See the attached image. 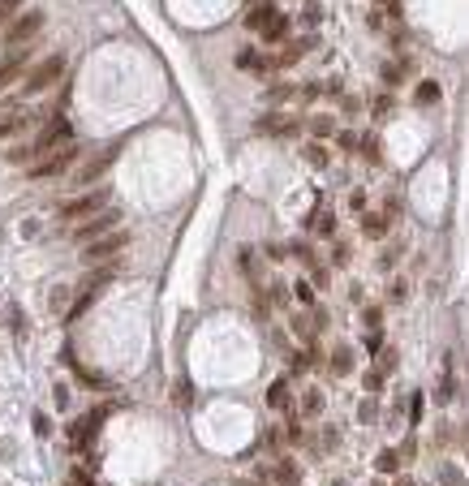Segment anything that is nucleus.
<instances>
[{
	"instance_id": "nucleus-23",
	"label": "nucleus",
	"mask_w": 469,
	"mask_h": 486,
	"mask_svg": "<svg viewBox=\"0 0 469 486\" xmlns=\"http://www.w3.org/2000/svg\"><path fill=\"white\" fill-rule=\"evenodd\" d=\"M314 134H332V117H314Z\"/></svg>"
},
{
	"instance_id": "nucleus-11",
	"label": "nucleus",
	"mask_w": 469,
	"mask_h": 486,
	"mask_svg": "<svg viewBox=\"0 0 469 486\" xmlns=\"http://www.w3.org/2000/svg\"><path fill=\"white\" fill-rule=\"evenodd\" d=\"M284 35H288V18H280V13H276V18L263 26V39H267V43H280Z\"/></svg>"
},
{
	"instance_id": "nucleus-10",
	"label": "nucleus",
	"mask_w": 469,
	"mask_h": 486,
	"mask_svg": "<svg viewBox=\"0 0 469 486\" xmlns=\"http://www.w3.org/2000/svg\"><path fill=\"white\" fill-rule=\"evenodd\" d=\"M271 18H276V9H271V5H258V9L246 13V26H250V30H263Z\"/></svg>"
},
{
	"instance_id": "nucleus-15",
	"label": "nucleus",
	"mask_w": 469,
	"mask_h": 486,
	"mask_svg": "<svg viewBox=\"0 0 469 486\" xmlns=\"http://www.w3.org/2000/svg\"><path fill=\"white\" fill-rule=\"evenodd\" d=\"M349 353H353V349H336V353H332V375H349V370H353V358H349Z\"/></svg>"
},
{
	"instance_id": "nucleus-21",
	"label": "nucleus",
	"mask_w": 469,
	"mask_h": 486,
	"mask_svg": "<svg viewBox=\"0 0 469 486\" xmlns=\"http://www.w3.org/2000/svg\"><path fill=\"white\" fill-rule=\"evenodd\" d=\"M306 159H310V164H314V168H323V164H328V155H323V151H319V142H310V147H306Z\"/></svg>"
},
{
	"instance_id": "nucleus-8",
	"label": "nucleus",
	"mask_w": 469,
	"mask_h": 486,
	"mask_svg": "<svg viewBox=\"0 0 469 486\" xmlns=\"http://www.w3.org/2000/svg\"><path fill=\"white\" fill-rule=\"evenodd\" d=\"M117 271H121L117 263H112V267H100V271H91V275H87V293H100L104 284H112V280H117Z\"/></svg>"
},
{
	"instance_id": "nucleus-20",
	"label": "nucleus",
	"mask_w": 469,
	"mask_h": 486,
	"mask_svg": "<svg viewBox=\"0 0 469 486\" xmlns=\"http://www.w3.org/2000/svg\"><path fill=\"white\" fill-rule=\"evenodd\" d=\"M396 465H400V456H396V452H392V448H387V452H383V456H379V474H392V469H396Z\"/></svg>"
},
{
	"instance_id": "nucleus-3",
	"label": "nucleus",
	"mask_w": 469,
	"mask_h": 486,
	"mask_svg": "<svg viewBox=\"0 0 469 486\" xmlns=\"http://www.w3.org/2000/svg\"><path fill=\"white\" fill-rule=\"evenodd\" d=\"M60 69H65V56H47V60H39L35 65V69H30L26 73V95H39V91H47V86H52L56 82V78H60Z\"/></svg>"
},
{
	"instance_id": "nucleus-16",
	"label": "nucleus",
	"mask_w": 469,
	"mask_h": 486,
	"mask_svg": "<svg viewBox=\"0 0 469 486\" xmlns=\"http://www.w3.org/2000/svg\"><path fill=\"white\" fill-rule=\"evenodd\" d=\"M293 332H297V336H306V340H314V332H319L314 314H297V319H293Z\"/></svg>"
},
{
	"instance_id": "nucleus-7",
	"label": "nucleus",
	"mask_w": 469,
	"mask_h": 486,
	"mask_svg": "<svg viewBox=\"0 0 469 486\" xmlns=\"http://www.w3.org/2000/svg\"><path fill=\"white\" fill-rule=\"evenodd\" d=\"M117 147H121V142H117ZM117 147H108L100 159H91V164H82V168H78V181H82V185H87V181H95V176H100V172L112 164V155H117Z\"/></svg>"
},
{
	"instance_id": "nucleus-24",
	"label": "nucleus",
	"mask_w": 469,
	"mask_h": 486,
	"mask_svg": "<svg viewBox=\"0 0 469 486\" xmlns=\"http://www.w3.org/2000/svg\"><path fill=\"white\" fill-rule=\"evenodd\" d=\"M409 417H413V422H422V396H413V404H409Z\"/></svg>"
},
{
	"instance_id": "nucleus-1",
	"label": "nucleus",
	"mask_w": 469,
	"mask_h": 486,
	"mask_svg": "<svg viewBox=\"0 0 469 486\" xmlns=\"http://www.w3.org/2000/svg\"><path fill=\"white\" fill-rule=\"evenodd\" d=\"M73 155H78V147H73V142H65V147H56V151L39 155L35 164L26 168V181H47V176H60L65 168L73 164Z\"/></svg>"
},
{
	"instance_id": "nucleus-5",
	"label": "nucleus",
	"mask_w": 469,
	"mask_h": 486,
	"mask_svg": "<svg viewBox=\"0 0 469 486\" xmlns=\"http://www.w3.org/2000/svg\"><path fill=\"white\" fill-rule=\"evenodd\" d=\"M125 246H129V233H125V229H121V233H108V237H100V241H87L82 263H104V258L121 254Z\"/></svg>"
},
{
	"instance_id": "nucleus-12",
	"label": "nucleus",
	"mask_w": 469,
	"mask_h": 486,
	"mask_svg": "<svg viewBox=\"0 0 469 486\" xmlns=\"http://www.w3.org/2000/svg\"><path fill=\"white\" fill-rule=\"evenodd\" d=\"M276 482H280V486H297V482H301V469H297L293 461H280V465H276Z\"/></svg>"
},
{
	"instance_id": "nucleus-26",
	"label": "nucleus",
	"mask_w": 469,
	"mask_h": 486,
	"mask_svg": "<svg viewBox=\"0 0 469 486\" xmlns=\"http://www.w3.org/2000/svg\"><path fill=\"white\" fill-rule=\"evenodd\" d=\"M396 486H413V482H409V478H400V482H396Z\"/></svg>"
},
{
	"instance_id": "nucleus-18",
	"label": "nucleus",
	"mask_w": 469,
	"mask_h": 486,
	"mask_svg": "<svg viewBox=\"0 0 469 486\" xmlns=\"http://www.w3.org/2000/svg\"><path fill=\"white\" fill-rule=\"evenodd\" d=\"M383 229H387V216H366V233L370 237H383Z\"/></svg>"
},
{
	"instance_id": "nucleus-22",
	"label": "nucleus",
	"mask_w": 469,
	"mask_h": 486,
	"mask_svg": "<svg viewBox=\"0 0 469 486\" xmlns=\"http://www.w3.org/2000/svg\"><path fill=\"white\" fill-rule=\"evenodd\" d=\"M319 233H323V237H332V233H336V216H332V211L319 220Z\"/></svg>"
},
{
	"instance_id": "nucleus-4",
	"label": "nucleus",
	"mask_w": 469,
	"mask_h": 486,
	"mask_svg": "<svg viewBox=\"0 0 469 486\" xmlns=\"http://www.w3.org/2000/svg\"><path fill=\"white\" fill-rule=\"evenodd\" d=\"M108 207V189H91V194H82V198H69L60 207V220H87V216H95V211H104Z\"/></svg>"
},
{
	"instance_id": "nucleus-27",
	"label": "nucleus",
	"mask_w": 469,
	"mask_h": 486,
	"mask_svg": "<svg viewBox=\"0 0 469 486\" xmlns=\"http://www.w3.org/2000/svg\"><path fill=\"white\" fill-rule=\"evenodd\" d=\"M5 18H9V9H0V22H5Z\"/></svg>"
},
{
	"instance_id": "nucleus-13",
	"label": "nucleus",
	"mask_w": 469,
	"mask_h": 486,
	"mask_svg": "<svg viewBox=\"0 0 469 486\" xmlns=\"http://www.w3.org/2000/svg\"><path fill=\"white\" fill-rule=\"evenodd\" d=\"M26 125V112H9V117H0V138H9V134H18V129Z\"/></svg>"
},
{
	"instance_id": "nucleus-14",
	"label": "nucleus",
	"mask_w": 469,
	"mask_h": 486,
	"mask_svg": "<svg viewBox=\"0 0 469 486\" xmlns=\"http://www.w3.org/2000/svg\"><path fill=\"white\" fill-rule=\"evenodd\" d=\"M267 400H271V409H288V383L276 379V383H271V392H267Z\"/></svg>"
},
{
	"instance_id": "nucleus-25",
	"label": "nucleus",
	"mask_w": 469,
	"mask_h": 486,
	"mask_svg": "<svg viewBox=\"0 0 469 486\" xmlns=\"http://www.w3.org/2000/svg\"><path fill=\"white\" fill-rule=\"evenodd\" d=\"M65 486H95L87 474H69V482H65Z\"/></svg>"
},
{
	"instance_id": "nucleus-6",
	"label": "nucleus",
	"mask_w": 469,
	"mask_h": 486,
	"mask_svg": "<svg viewBox=\"0 0 469 486\" xmlns=\"http://www.w3.org/2000/svg\"><path fill=\"white\" fill-rule=\"evenodd\" d=\"M121 216L117 211H108V207H104V211H95V216H87V220H78V241H82V246H87V241H100V237H108L112 233V224H117Z\"/></svg>"
},
{
	"instance_id": "nucleus-2",
	"label": "nucleus",
	"mask_w": 469,
	"mask_h": 486,
	"mask_svg": "<svg viewBox=\"0 0 469 486\" xmlns=\"http://www.w3.org/2000/svg\"><path fill=\"white\" fill-rule=\"evenodd\" d=\"M39 30H43V13H39V9H30V13H22L18 22H9V30H5L0 39H5V43L13 47V52H18V47H26L30 39L39 35Z\"/></svg>"
},
{
	"instance_id": "nucleus-17",
	"label": "nucleus",
	"mask_w": 469,
	"mask_h": 486,
	"mask_svg": "<svg viewBox=\"0 0 469 486\" xmlns=\"http://www.w3.org/2000/svg\"><path fill=\"white\" fill-rule=\"evenodd\" d=\"M435 100H439V86H435V82H422V86H417V104H435Z\"/></svg>"
},
{
	"instance_id": "nucleus-9",
	"label": "nucleus",
	"mask_w": 469,
	"mask_h": 486,
	"mask_svg": "<svg viewBox=\"0 0 469 486\" xmlns=\"http://www.w3.org/2000/svg\"><path fill=\"white\" fill-rule=\"evenodd\" d=\"M22 60H26V52L18 47V52H9L5 60H0V86L9 82V78H18V69H22Z\"/></svg>"
},
{
	"instance_id": "nucleus-19",
	"label": "nucleus",
	"mask_w": 469,
	"mask_h": 486,
	"mask_svg": "<svg viewBox=\"0 0 469 486\" xmlns=\"http://www.w3.org/2000/svg\"><path fill=\"white\" fill-rule=\"evenodd\" d=\"M319 409H323V396H319V392H306V400H301V413H310V417H314Z\"/></svg>"
}]
</instances>
